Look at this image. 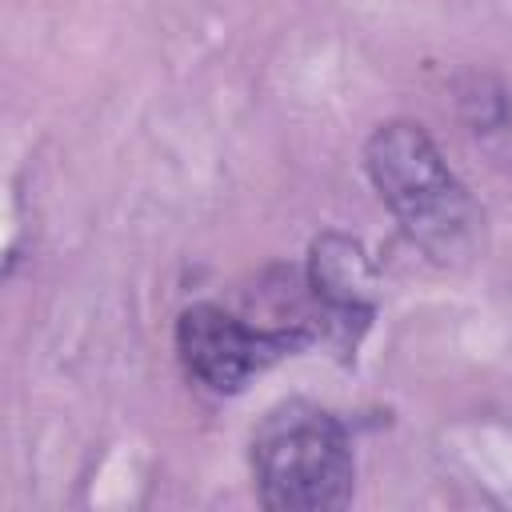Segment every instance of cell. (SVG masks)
<instances>
[{"instance_id": "1", "label": "cell", "mask_w": 512, "mask_h": 512, "mask_svg": "<svg viewBox=\"0 0 512 512\" xmlns=\"http://www.w3.org/2000/svg\"><path fill=\"white\" fill-rule=\"evenodd\" d=\"M364 168L408 232L432 260L448 264L476 248L480 240V208L472 204L468 188L452 176L432 136L412 120H388L368 136Z\"/></svg>"}, {"instance_id": "2", "label": "cell", "mask_w": 512, "mask_h": 512, "mask_svg": "<svg viewBox=\"0 0 512 512\" xmlns=\"http://www.w3.org/2000/svg\"><path fill=\"white\" fill-rule=\"evenodd\" d=\"M252 476L264 508L328 512L352 496V444L344 424L308 400L276 404L252 432Z\"/></svg>"}, {"instance_id": "3", "label": "cell", "mask_w": 512, "mask_h": 512, "mask_svg": "<svg viewBox=\"0 0 512 512\" xmlns=\"http://www.w3.org/2000/svg\"><path fill=\"white\" fill-rule=\"evenodd\" d=\"M304 340L308 336L300 328H248L240 316L216 304H192L176 320V352L188 376L212 392H240L256 372H264Z\"/></svg>"}, {"instance_id": "4", "label": "cell", "mask_w": 512, "mask_h": 512, "mask_svg": "<svg viewBox=\"0 0 512 512\" xmlns=\"http://www.w3.org/2000/svg\"><path fill=\"white\" fill-rule=\"evenodd\" d=\"M312 288L316 296L336 312V316H368L364 304V260L360 248L340 240V236H324L312 248Z\"/></svg>"}]
</instances>
